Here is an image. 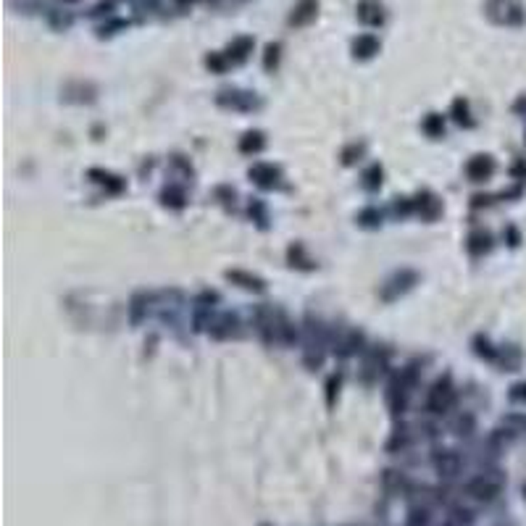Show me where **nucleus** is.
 Wrapping results in <instances>:
<instances>
[{
	"instance_id": "obj_1",
	"label": "nucleus",
	"mask_w": 526,
	"mask_h": 526,
	"mask_svg": "<svg viewBox=\"0 0 526 526\" xmlns=\"http://www.w3.org/2000/svg\"><path fill=\"white\" fill-rule=\"evenodd\" d=\"M489 16L500 24H521L524 11L513 0H489Z\"/></svg>"
}]
</instances>
